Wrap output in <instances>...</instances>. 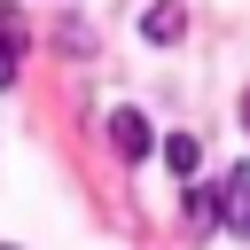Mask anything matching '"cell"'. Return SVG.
Wrapping results in <instances>:
<instances>
[{
  "mask_svg": "<svg viewBox=\"0 0 250 250\" xmlns=\"http://www.w3.org/2000/svg\"><path fill=\"white\" fill-rule=\"evenodd\" d=\"M211 195H219V219H227L234 234H250V164H234V172H227Z\"/></svg>",
  "mask_w": 250,
  "mask_h": 250,
  "instance_id": "1",
  "label": "cell"
},
{
  "mask_svg": "<svg viewBox=\"0 0 250 250\" xmlns=\"http://www.w3.org/2000/svg\"><path fill=\"white\" fill-rule=\"evenodd\" d=\"M109 148H117L125 164H141V156H148V117H141V109H109Z\"/></svg>",
  "mask_w": 250,
  "mask_h": 250,
  "instance_id": "2",
  "label": "cell"
},
{
  "mask_svg": "<svg viewBox=\"0 0 250 250\" xmlns=\"http://www.w3.org/2000/svg\"><path fill=\"white\" fill-rule=\"evenodd\" d=\"M242 133H250V94H242Z\"/></svg>",
  "mask_w": 250,
  "mask_h": 250,
  "instance_id": "6",
  "label": "cell"
},
{
  "mask_svg": "<svg viewBox=\"0 0 250 250\" xmlns=\"http://www.w3.org/2000/svg\"><path fill=\"white\" fill-rule=\"evenodd\" d=\"M0 250H8V242H0Z\"/></svg>",
  "mask_w": 250,
  "mask_h": 250,
  "instance_id": "8",
  "label": "cell"
},
{
  "mask_svg": "<svg viewBox=\"0 0 250 250\" xmlns=\"http://www.w3.org/2000/svg\"><path fill=\"white\" fill-rule=\"evenodd\" d=\"M141 31H148V39H180V31H188V8H180V0H156V8L141 16Z\"/></svg>",
  "mask_w": 250,
  "mask_h": 250,
  "instance_id": "3",
  "label": "cell"
},
{
  "mask_svg": "<svg viewBox=\"0 0 250 250\" xmlns=\"http://www.w3.org/2000/svg\"><path fill=\"white\" fill-rule=\"evenodd\" d=\"M164 164H172L180 180H195V172H203V141H195V133H172V141H164Z\"/></svg>",
  "mask_w": 250,
  "mask_h": 250,
  "instance_id": "4",
  "label": "cell"
},
{
  "mask_svg": "<svg viewBox=\"0 0 250 250\" xmlns=\"http://www.w3.org/2000/svg\"><path fill=\"white\" fill-rule=\"evenodd\" d=\"M0 23H8V0H0Z\"/></svg>",
  "mask_w": 250,
  "mask_h": 250,
  "instance_id": "7",
  "label": "cell"
},
{
  "mask_svg": "<svg viewBox=\"0 0 250 250\" xmlns=\"http://www.w3.org/2000/svg\"><path fill=\"white\" fill-rule=\"evenodd\" d=\"M16 70H23V31H16V16L0 23V86H16Z\"/></svg>",
  "mask_w": 250,
  "mask_h": 250,
  "instance_id": "5",
  "label": "cell"
}]
</instances>
